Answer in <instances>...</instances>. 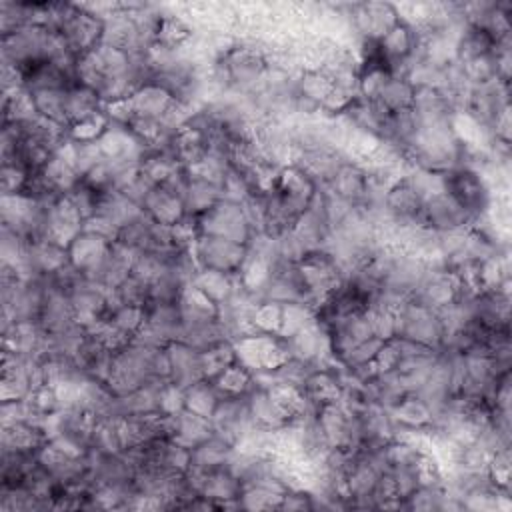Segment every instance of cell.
Returning <instances> with one entry per match:
<instances>
[{
    "label": "cell",
    "mask_w": 512,
    "mask_h": 512,
    "mask_svg": "<svg viewBox=\"0 0 512 512\" xmlns=\"http://www.w3.org/2000/svg\"><path fill=\"white\" fill-rule=\"evenodd\" d=\"M218 400H220L218 390L206 378L190 384L188 388H184V408L202 416V418H208V420L212 418Z\"/></svg>",
    "instance_id": "cell-5"
},
{
    "label": "cell",
    "mask_w": 512,
    "mask_h": 512,
    "mask_svg": "<svg viewBox=\"0 0 512 512\" xmlns=\"http://www.w3.org/2000/svg\"><path fill=\"white\" fill-rule=\"evenodd\" d=\"M444 192L470 216V220L486 214L490 206V190L482 174L470 166H454L442 172Z\"/></svg>",
    "instance_id": "cell-2"
},
{
    "label": "cell",
    "mask_w": 512,
    "mask_h": 512,
    "mask_svg": "<svg viewBox=\"0 0 512 512\" xmlns=\"http://www.w3.org/2000/svg\"><path fill=\"white\" fill-rule=\"evenodd\" d=\"M194 258L200 270H216L232 276L242 270L248 258V246L228 238L200 234L194 242Z\"/></svg>",
    "instance_id": "cell-3"
},
{
    "label": "cell",
    "mask_w": 512,
    "mask_h": 512,
    "mask_svg": "<svg viewBox=\"0 0 512 512\" xmlns=\"http://www.w3.org/2000/svg\"><path fill=\"white\" fill-rule=\"evenodd\" d=\"M400 20L396 8L382 2L362 4L354 14V26L362 34V40H380Z\"/></svg>",
    "instance_id": "cell-4"
},
{
    "label": "cell",
    "mask_w": 512,
    "mask_h": 512,
    "mask_svg": "<svg viewBox=\"0 0 512 512\" xmlns=\"http://www.w3.org/2000/svg\"><path fill=\"white\" fill-rule=\"evenodd\" d=\"M198 236H218V238H228L240 244H250L254 236V226L246 214L244 204L232 202V200H218L212 208L202 212L200 216L194 218Z\"/></svg>",
    "instance_id": "cell-1"
}]
</instances>
